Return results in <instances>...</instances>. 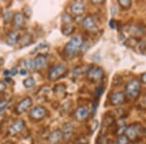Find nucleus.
<instances>
[{"label": "nucleus", "mask_w": 146, "mask_h": 144, "mask_svg": "<svg viewBox=\"0 0 146 144\" xmlns=\"http://www.w3.org/2000/svg\"><path fill=\"white\" fill-rule=\"evenodd\" d=\"M96 144H107V139L104 136L100 135V137L96 139Z\"/></svg>", "instance_id": "nucleus-25"}, {"label": "nucleus", "mask_w": 146, "mask_h": 144, "mask_svg": "<svg viewBox=\"0 0 146 144\" xmlns=\"http://www.w3.org/2000/svg\"><path fill=\"white\" fill-rule=\"evenodd\" d=\"M141 82H142L143 84H146V72L141 75Z\"/></svg>", "instance_id": "nucleus-28"}, {"label": "nucleus", "mask_w": 146, "mask_h": 144, "mask_svg": "<svg viewBox=\"0 0 146 144\" xmlns=\"http://www.w3.org/2000/svg\"><path fill=\"white\" fill-rule=\"evenodd\" d=\"M25 66H27V70H29V71H32V70H34L35 67V61L34 60H28L27 62H25Z\"/></svg>", "instance_id": "nucleus-23"}, {"label": "nucleus", "mask_w": 146, "mask_h": 144, "mask_svg": "<svg viewBox=\"0 0 146 144\" xmlns=\"http://www.w3.org/2000/svg\"><path fill=\"white\" fill-rule=\"evenodd\" d=\"M119 5L121 8H123L124 10H127V9H129V7L131 6V0H119L118 1Z\"/></svg>", "instance_id": "nucleus-21"}, {"label": "nucleus", "mask_w": 146, "mask_h": 144, "mask_svg": "<svg viewBox=\"0 0 146 144\" xmlns=\"http://www.w3.org/2000/svg\"><path fill=\"white\" fill-rule=\"evenodd\" d=\"M103 76H104V72L100 67L91 66L90 69L88 70V78L92 82H95V83L100 82V80H102Z\"/></svg>", "instance_id": "nucleus-5"}, {"label": "nucleus", "mask_w": 146, "mask_h": 144, "mask_svg": "<svg viewBox=\"0 0 146 144\" xmlns=\"http://www.w3.org/2000/svg\"><path fill=\"white\" fill-rule=\"evenodd\" d=\"M144 54H145V55H146V50H145V52H144Z\"/></svg>", "instance_id": "nucleus-35"}, {"label": "nucleus", "mask_w": 146, "mask_h": 144, "mask_svg": "<svg viewBox=\"0 0 146 144\" xmlns=\"http://www.w3.org/2000/svg\"><path fill=\"white\" fill-rule=\"evenodd\" d=\"M23 86H25V88L31 89V88H33V87L35 86V80L33 79V78H31V77L27 78V79L23 80Z\"/></svg>", "instance_id": "nucleus-19"}, {"label": "nucleus", "mask_w": 146, "mask_h": 144, "mask_svg": "<svg viewBox=\"0 0 146 144\" xmlns=\"http://www.w3.org/2000/svg\"><path fill=\"white\" fill-rule=\"evenodd\" d=\"M82 46H83V40L80 37H74L65 45V54L69 56H73L76 55L77 52L82 48Z\"/></svg>", "instance_id": "nucleus-3"}, {"label": "nucleus", "mask_w": 146, "mask_h": 144, "mask_svg": "<svg viewBox=\"0 0 146 144\" xmlns=\"http://www.w3.org/2000/svg\"><path fill=\"white\" fill-rule=\"evenodd\" d=\"M3 144H14V143H13V142H11V141H7V142L3 143Z\"/></svg>", "instance_id": "nucleus-31"}, {"label": "nucleus", "mask_w": 146, "mask_h": 144, "mask_svg": "<svg viewBox=\"0 0 146 144\" xmlns=\"http://www.w3.org/2000/svg\"><path fill=\"white\" fill-rule=\"evenodd\" d=\"M1 61H2V58H0V62H1Z\"/></svg>", "instance_id": "nucleus-33"}, {"label": "nucleus", "mask_w": 146, "mask_h": 144, "mask_svg": "<svg viewBox=\"0 0 146 144\" xmlns=\"http://www.w3.org/2000/svg\"><path fill=\"white\" fill-rule=\"evenodd\" d=\"M5 89H6L5 83H4V82H2V81H0V93H2V92H3Z\"/></svg>", "instance_id": "nucleus-27"}, {"label": "nucleus", "mask_w": 146, "mask_h": 144, "mask_svg": "<svg viewBox=\"0 0 146 144\" xmlns=\"http://www.w3.org/2000/svg\"><path fill=\"white\" fill-rule=\"evenodd\" d=\"M19 40H20V32L17 31V30H14V31H11L8 34L6 42L9 46H14V45L19 43Z\"/></svg>", "instance_id": "nucleus-13"}, {"label": "nucleus", "mask_w": 146, "mask_h": 144, "mask_svg": "<svg viewBox=\"0 0 146 144\" xmlns=\"http://www.w3.org/2000/svg\"><path fill=\"white\" fill-rule=\"evenodd\" d=\"M139 42H140V40H138V38H136V37H131V38L127 39L126 45L129 47V48L135 49V48H137L138 47Z\"/></svg>", "instance_id": "nucleus-18"}, {"label": "nucleus", "mask_w": 146, "mask_h": 144, "mask_svg": "<svg viewBox=\"0 0 146 144\" xmlns=\"http://www.w3.org/2000/svg\"><path fill=\"white\" fill-rule=\"evenodd\" d=\"M25 23V18L23 13H17L15 14L13 19V23L16 27H23Z\"/></svg>", "instance_id": "nucleus-15"}, {"label": "nucleus", "mask_w": 146, "mask_h": 144, "mask_svg": "<svg viewBox=\"0 0 146 144\" xmlns=\"http://www.w3.org/2000/svg\"><path fill=\"white\" fill-rule=\"evenodd\" d=\"M144 135L146 136V127H145V129H144Z\"/></svg>", "instance_id": "nucleus-32"}, {"label": "nucleus", "mask_w": 146, "mask_h": 144, "mask_svg": "<svg viewBox=\"0 0 146 144\" xmlns=\"http://www.w3.org/2000/svg\"><path fill=\"white\" fill-rule=\"evenodd\" d=\"M31 105H32V100L29 96H27L23 100H21V102L19 103L17 108H16V111H17L18 114H23V113L27 112L31 107Z\"/></svg>", "instance_id": "nucleus-8"}, {"label": "nucleus", "mask_w": 146, "mask_h": 144, "mask_svg": "<svg viewBox=\"0 0 146 144\" xmlns=\"http://www.w3.org/2000/svg\"><path fill=\"white\" fill-rule=\"evenodd\" d=\"M82 25L88 31H95L96 28H98L96 23L95 22V19L92 17V16H88V17L85 18L83 22H82Z\"/></svg>", "instance_id": "nucleus-11"}, {"label": "nucleus", "mask_w": 146, "mask_h": 144, "mask_svg": "<svg viewBox=\"0 0 146 144\" xmlns=\"http://www.w3.org/2000/svg\"><path fill=\"white\" fill-rule=\"evenodd\" d=\"M35 67L37 69H44L47 66V58L43 55H39L35 58Z\"/></svg>", "instance_id": "nucleus-16"}, {"label": "nucleus", "mask_w": 146, "mask_h": 144, "mask_svg": "<svg viewBox=\"0 0 146 144\" xmlns=\"http://www.w3.org/2000/svg\"><path fill=\"white\" fill-rule=\"evenodd\" d=\"M8 105V100H0V111L4 110Z\"/></svg>", "instance_id": "nucleus-26"}, {"label": "nucleus", "mask_w": 146, "mask_h": 144, "mask_svg": "<svg viewBox=\"0 0 146 144\" xmlns=\"http://www.w3.org/2000/svg\"><path fill=\"white\" fill-rule=\"evenodd\" d=\"M12 19H14V17H13V14H12L11 12H7V13H5V15H4V22L6 23H8L11 22Z\"/></svg>", "instance_id": "nucleus-24"}, {"label": "nucleus", "mask_w": 146, "mask_h": 144, "mask_svg": "<svg viewBox=\"0 0 146 144\" xmlns=\"http://www.w3.org/2000/svg\"><path fill=\"white\" fill-rule=\"evenodd\" d=\"M31 43H32V35L30 33H25L23 36L20 37V40H19V46L21 48L27 47Z\"/></svg>", "instance_id": "nucleus-14"}, {"label": "nucleus", "mask_w": 146, "mask_h": 144, "mask_svg": "<svg viewBox=\"0 0 146 144\" xmlns=\"http://www.w3.org/2000/svg\"><path fill=\"white\" fill-rule=\"evenodd\" d=\"M73 144H82V143H73Z\"/></svg>", "instance_id": "nucleus-34"}, {"label": "nucleus", "mask_w": 146, "mask_h": 144, "mask_svg": "<svg viewBox=\"0 0 146 144\" xmlns=\"http://www.w3.org/2000/svg\"><path fill=\"white\" fill-rule=\"evenodd\" d=\"M66 71H67L66 67L63 64L55 65V66L52 67L50 69V71H49V75H48L49 80H50V81H56L58 78L62 77L63 75L66 73Z\"/></svg>", "instance_id": "nucleus-4"}, {"label": "nucleus", "mask_w": 146, "mask_h": 144, "mask_svg": "<svg viewBox=\"0 0 146 144\" xmlns=\"http://www.w3.org/2000/svg\"><path fill=\"white\" fill-rule=\"evenodd\" d=\"M88 116H89V110L85 106H79L76 109V111H75V117L80 122L85 121L88 118Z\"/></svg>", "instance_id": "nucleus-12"}, {"label": "nucleus", "mask_w": 146, "mask_h": 144, "mask_svg": "<svg viewBox=\"0 0 146 144\" xmlns=\"http://www.w3.org/2000/svg\"><path fill=\"white\" fill-rule=\"evenodd\" d=\"M92 3L93 4H101V3H103V0H93Z\"/></svg>", "instance_id": "nucleus-29"}, {"label": "nucleus", "mask_w": 146, "mask_h": 144, "mask_svg": "<svg viewBox=\"0 0 146 144\" xmlns=\"http://www.w3.org/2000/svg\"><path fill=\"white\" fill-rule=\"evenodd\" d=\"M125 133H126L127 137L129 140L133 141L135 139L139 138L142 134H144V129L139 123H135V124H133L127 127Z\"/></svg>", "instance_id": "nucleus-2"}, {"label": "nucleus", "mask_w": 146, "mask_h": 144, "mask_svg": "<svg viewBox=\"0 0 146 144\" xmlns=\"http://www.w3.org/2000/svg\"><path fill=\"white\" fill-rule=\"evenodd\" d=\"M74 29L75 27L72 25H63L62 30V33L64 35H70L74 31Z\"/></svg>", "instance_id": "nucleus-20"}, {"label": "nucleus", "mask_w": 146, "mask_h": 144, "mask_svg": "<svg viewBox=\"0 0 146 144\" xmlns=\"http://www.w3.org/2000/svg\"><path fill=\"white\" fill-rule=\"evenodd\" d=\"M63 133L60 129H55L49 134L48 136V143L49 144H58L63 138Z\"/></svg>", "instance_id": "nucleus-9"}, {"label": "nucleus", "mask_w": 146, "mask_h": 144, "mask_svg": "<svg viewBox=\"0 0 146 144\" xmlns=\"http://www.w3.org/2000/svg\"><path fill=\"white\" fill-rule=\"evenodd\" d=\"M140 90H141V85L140 82L136 79H133L126 85V94L129 98L131 100H135L140 94Z\"/></svg>", "instance_id": "nucleus-1"}, {"label": "nucleus", "mask_w": 146, "mask_h": 144, "mask_svg": "<svg viewBox=\"0 0 146 144\" xmlns=\"http://www.w3.org/2000/svg\"><path fill=\"white\" fill-rule=\"evenodd\" d=\"M70 9L74 15H81L85 12V6L81 2H74L70 7Z\"/></svg>", "instance_id": "nucleus-17"}, {"label": "nucleus", "mask_w": 146, "mask_h": 144, "mask_svg": "<svg viewBox=\"0 0 146 144\" xmlns=\"http://www.w3.org/2000/svg\"><path fill=\"white\" fill-rule=\"evenodd\" d=\"M47 115V109L43 106H36L30 111L29 118L34 121H40Z\"/></svg>", "instance_id": "nucleus-6"}, {"label": "nucleus", "mask_w": 146, "mask_h": 144, "mask_svg": "<svg viewBox=\"0 0 146 144\" xmlns=\"http://www.w3.org/2000/svg\"><path fill=\"white\" fill-rule=\"evenodd\" d=\"M25 124L23 122V120L20 119V120H16L13 124L11 125L10 127H9V133L11 135H16V134L20 133L23 131V129H25Z\"/></svg>", "instance_id": "nucleus-7"}, {"label": "nucleus", "mask_w": 146, "mask_h": 144, "mask_svg": "<svg viewBox=\"0 0 146 144\" xmlns=\"http://www.w3.org/2000/svg\"><path fill=\"white\" fill-rule=\"evenodd\" d=\"M110 102H111L112 105L118 106L121 104H124L126 102V96H125L124 93L122 92H117V93H114L110 98Z\"/></svg>", "instance_id": "nucleus-10"}, {"label": "nucleus", "mask_w": 146, "mask_h": 144, "mask_svg": "<svg viewBox=\"0 0 146 144\" xmlns=\"http://www.w3.org/2000/svg\"><path fill=\"white\" fill-rule=\"evenodd\" d=\"M9 73H10L11 75H15L16 73H17V71H16V68H13V69H12Z\"/></svg>", "instance_id": "nucleus-30"}, {"label": "nucleus", "mask_w": 146, "mask_h": 144, "mask_svg": "<svg viewBox=\"0 0 146 144\" xmlns=\"http://www.w3.org/2000/svg\"><path fill=\"white\" fill-rule=\"evenodd\" d=\"M117 144H129V139L126 134H121L117 139Z\"/></svg>", "instance_id": "nucleus-22"}]
</instances>
